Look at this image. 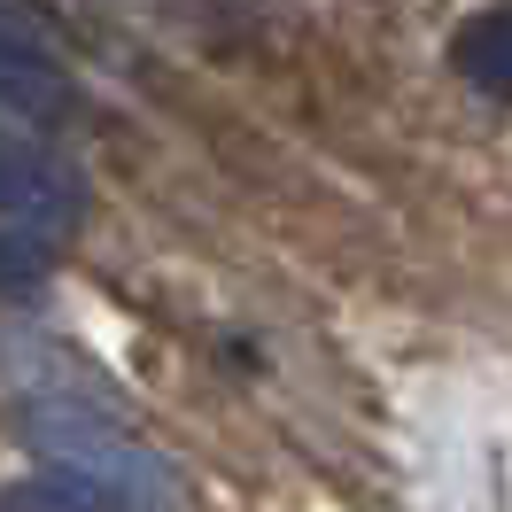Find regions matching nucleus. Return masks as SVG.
<instances>
[{
	"mask_svg": "<svg viewBox=\"0 0 512 512\" xmlns=\"http://www.w3.org/2000/svg\"><path fill=\"white\" fill-rule=\"evenodd\" d=\"M24 443L63 466V474L94 481L109 497H125L132 512H179V474L171 458L132 435L125 419H94V412H24Z\"/></svg>",
	"mask_w": 512,
	"mask_h": 512,
	"instance_id": "obj_1",
	"label": "nucleus"
},
{
	"mask_svg": "<svg viewBox=\"0 0 512 512\" xmlns=\"http://www.w3.org/2000/svg\"><path fill=\"white\" fill-rule=\"evenodd\" d=\"M0 381L24 412H94V419H125L117 388L101 381L86 357L39 334V326H0Z\"/></svg>",
	"mask_w": 512,
	"mask_h": 512,
	"instance_id": "obj_2",
	"label": "nucleus"
},
{
	"mask_svg": "<svg viewBox=\"0 0 512 512\" xmlns=\"http://www.w3.org/2000/svg\"><path fill=\"white\" fill-rule=\"evenodd\" d=\"M0 512H132L125 497H109V489H94V481L78 474H32V481H8L0 489Z\"/></svg>",
	"mask_w": 512,
	"mask_h": 512,
	"instance_id": "obj_6",
	"label": "nucleus"
},
{
	"mask_svg": "<svg viewBox=\"0 0 512 512\" xmlns=\"http://www.w3.org/2000/svg\"><path fill=\"white\" fill-rule=\"evenodd\" d=\"M0 218H24L39 233L63 241L70 225L86 218V179L78 163L39 148V140H0Z\"/></svg>",
	"mask_w": 512,
	"mask_h": 512,
	"instance_id": "obj_3",
	"label": "nucleus"
},
{
	"mask_svg": "<svg viewBox=\"0 0 512 512\" xmlns=\"http://www.w3.org/2000/svg\"><path fill=\"white\" fill-rule=\"evenodd\" d=\"M0 117L16 125H70L78 117V78L63 70L55 47H24V39H0Z\"/></svg>",
	"mask_w": 512,
	"mask_h": 512,
	"instance_id": "obj_4",
	"label": "nucleus"
},
{
	"mask_svg": "<svg viewBox=\"0 0 512 512\" xmlns=\"http://www.w3.org/2000/svg\"><path fill=\"white\" fill-rule=\"evenodd\" d=\"M450 63H458V78L481 86L489 101H512V8L474 16V24L458 32V47H450Z\"/></svg>",
	"mask_w": 512,
	"mask_h": 512,
	"instance_id": "obj_5",
	"label": "nucleus"
},
{
	"mask_svg": "<svg viewBox=\"0 0 512 512\" xmlns=\"http://www.w3.org/2000/svg\"><path fill=\"white\" fill-rule=\"evenodd\" d=\"M47 280H55V233L8 218L0 225V295H8V303H32Z\"/></svg>",
	"mask_w": 512,
	"mask_h": 512,
	"instance_id": "obj_7",
	"label": "nucleus"
}]
</instances>
